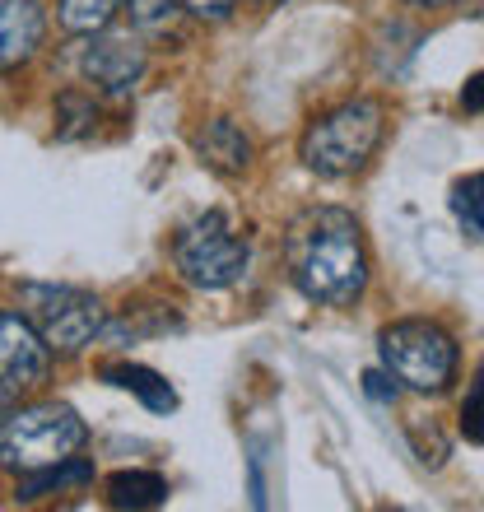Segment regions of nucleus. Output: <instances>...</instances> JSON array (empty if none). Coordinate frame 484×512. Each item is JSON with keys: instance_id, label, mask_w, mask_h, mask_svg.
<instances>
[{"instance_id": "423d86ee", "label": "nucleus", "mask_w": 484, "mask_h": 512, "mask_svg": "<svg viewBox=\"0 0 484 512\" xmlns=\"http://www.w3.org/2000/svg\"><path fill=\"white\" fill-rule=\"evenodd\" d=\"M19 312L47 340L52 354L89 350L108 326L103 303L89 289H75V284H19Z\"/></svg>"}, {"instance_id": "f3484780", "label": "nucleus", "mask_w": 484, "mask_h": 512, "mask_svg": "<svg viewBox=\"0 0 484 512\" xmlns=\"http://www.w3.org/2000/svg\"><path fill=\"white\" fill-rule=\"evenodd\" d=\"M126 14L140 33H168L182 19V0H126Z\"/></svg>"}, {"instance_id": "6ab92c4d", "label": "nucleus", "mask_w": 484, "mask_h": 512, "mask_svg": "<svg viewBox=\"0 0 484 512\" xmlns=\"http://www.w3.org/2000/svg\"><path fill=\"white\" fill-rule=\"evenodd\" d=\"M196 19H229L233 10H238V0H182Z\"/></svg>"}, {"instance_id": "9d476101", "label": "nucleus", "mask_w": 484, "mask_h": 512, "mask_svg": "<svg viewBox=\"0 0 484 512\" xmlns=\"http://www.w3.org/2000/svg\"><path fill=\"white\" fill-rule=\"evenodd\" d=\"M196 154L210 173L219 177H238L252 168V135L242 131L233 117H215L196 131Z\"/></svg>"}, {"instance_id": "f257e3e1", "label": "nucleus", "mask_w": 484, "mask_h": 512, "mask_svg": "<svg viewBox=\"0 0 484 512\" xmlns=\"http://www.w3.org/2000/svg\"><path fill=\"white\" fill-rule=\"evenodd\" d=\"M284 266L303 298L345 308L368 284V256L350 210L340 205H312L284 233Z\"/></svg>"}, {"instance_id": "ddd939ff", "label": "nucleus", "mask_w": 484, "mask_h": 512, "mask_svg": "<svg viewBox=\"0 0 484 512\" xmlns=\"http://www.w3.org/2000/svg\"><path fill=\"white\" fill-rule=\"evenodd\" d=\"M168 499V480L154 471H117L108 480L112 508H159Z\"/></svg>"}, {"instance_id": "6e6552de", "label": "nucleus", "mask_w": 484, "mask_h": 512, "mask_svg": "<svg viewBox=\"0 0 484 512\" xmlns=\"http://www.w3.org/2000/svg\"><path fill=\"white\" fill-rule=\"evenodd\" d=\"M80 70L98 94L126 98L145 75V47L135 38H121V33H89L80 52Z\"/></svg>"}, {"instance_id": "4be33fe9", "label": "nucleus", "mask_w": 484, "mask_h": 512, "mask_svg": "<svg viewBox=\"0 0 484 512\" xmlns=\"http://www.w3.org/2000/svg\"><path fill=\"white\" fill-rule=\"evenodd\" d=\"M410 5H424V10H443V5H457V0H410Z\"/></svg>"}, {"instance_id": "f8f14e48", "label": "nucleus", "mask_w": 484, "mask_h": 512, "mask_svg": "<svg viewBox=\"0 0 484 512\" xmlns=\"http://www.w3.org/2000/svg\"><path fill=\"white\" fill-rule=\"evenodd\" d=\"M103 382H112V387H121V391H131V396H140L149 410H173V405H177V391L168 387V382H163L154 368L108 364V368H103Z\"/></svg>"}, {"instance_id": "1a4fd4ad", "label": "nucleus", "mask_w": 484, "mask_h": 512, "mask_svg": "<svg viewBox=\"0 0 484 512\" xmlns=\"http://www.w3.org/2000/svg\"><path fill=\"white\" fill-rule=\"evenodd\" d=\"M47 33V14L38 0H0V70H19L33 61Z\"/></svg>"}, {"instance_id": "7ed1b4c3", "label": "nucleus", "mask_w": 484, "mask_h": 512, "mask_svg": "<svg viewBox=\"0 0 484 512\" xmlns=\"http://www.w3.org/2000/svg\"><path fill=\"white\" fill-rule=\"evenodd\" d=\"M382 126L387 122H382V108L373 98H354V103H340L336 112L317 117L303 131L298 154L317 177H350L382 145Z\"/></svg>"}, {"instance_id": "0eeeda50", "label": "nucleus", "mask_w": 484, "mask_h": 512, "mask_svg": "<svg viewBox=\"0 0 484 512\" xmlns=\"http://www.w3.org/2000/svg\"><path fill=\"white\" fill-rule=\"evenodd\" d=\"M52 373L47 340L28 326L24 312H0V401L38 391Z\"/></svg>"}, {"instance_id": "a211bd4d", "label": "nucleus", "mask_w": 484, "mask_h": 512, "mask_svg": "<svg viewBox=\"0 0 484 512\" xmlns=\"http://www.w3.org/2000/svg\"><path fill=\"white\" fill-rule=\"evenodd\" d=\"M461 433L471 438V443H484V364L475 373L471 391H466V401H461Z\"/></svg>"}, {"instance_id": "9b49d317", "label": "nucleus", "mask_w": 484, "mask_h": 512, "mask_svg": "<svg viewBox=\"0 0 484 512\" xmlns=\"http://www.w3.org/2000/svg\"><path fill=\"white\" fill-rule=\"evenodd\" d=\"M94 480V466L84 457H66L56 466H42V471L19 475V503H38L47 494H66V489H84Z\"/></svg>"}, {"instance_id": "412c9836", "label": "nucleus", "mask_w": 484, "mask_h": 512, "mask_svg": "<svg viewBox=\"0 0 484 512\" xmlns=\"http://www.w3.org/2000/svg\"><path fill=\"white\" fill-rule=\"evenodd\" d=\"M368 396H373V401H391V396H396V387H387V378H382V373H368Z\"/></svg>"}, {"instance_id": "2eb2a0df", "label": "nucleus", "mask_w": 484, "mask_h": 512, "mask_svg": "<svg viewBox=\"0 0 484 512\" xmlns=\"http://www.w3.org/2000/svg\"><path fill=\"white\" fill-rule=\"evenodd\" d=\"M452 215L461 219V229L484 243V173L461 177L452 187Z\"/></svg>"}, {"instance_id": "20e7f679", "label": "nucleus", "mask_w": 484, "mask_h": 512, "mask_svg": "<svg viewBox=\"0 0 484 512\" xmlns=\"http://www.w3.org/2000/svg\"><path fill=\"white\" fill-rule=\"evenodd\" d=\"M173 266L191 289H233L252 266V247H247V238H238L229 215L205 210L177 229Z\"/></svg>"}, {"instance_id": "4468645a", "label": "nucleus", "mask_w": 484, "mask_h": 512, "mask_svg": "<svg viewBox=\"0 0 484 512\" xmlns=\"http://www.w3.org/2000/svg\"><path fill=\"white\" fill-rule=\"evenodd\" d=\"M117 5H121V0H61V5H56V19H61V28H66V33L89 38V33H103V28L112 24Z\"/></svg>"}, {"instance_id": "dca6fc26", "label": "nucleus", "mask_w": 484, "mask_h": 512, "mask_svg": "<svg viewBox=\"0 0 484 512\" xmlns=\"http://www.w3.org/2000/svg\"><path fill=\"white\" fill-rule=\"evenodd\" d=\"M56 135L61 140H80V135H89L94 131V122H98V103L89 94H61L56 98Z\"/></svg>"}, {"instance_id": "aec40b11", "label": "nucleus", "mask_w": 484, "mask_h": 512, "mask_svg": "<svg viewBox=\"0 0 484 512\" xmlns=\"http://www.w3.org/2000/svg\"><path fill=\"white\" fill-rule=\"evenodd\" d=\"M461 108H466V112H484V75L466 80V89H461Z\"/></svg>"}, {"instance_id": "39448f33", "label": "nucleus", "mask_w": 484, "mask_h": 512, "mask_svg": "<svg viewBox=\"0 0 484 512\" xmlns=\"http://www.w3.org/2000/svg\"><path fill=\"white\" fill-rule=\"evenodd\" d=\"M377 350H382L387 378L405 382L410 391H424V396H438L457 378V340L438 322H424V317L391 322L377 340Z\"/></svg>"}, {"instance_id": "f03ea898", "label": "nucleus", "mask_w": 484, "mask_h": 512, "mask_svg": "<svg viewBox=\"0 0 484 512\" xmlns=\"http://www.w3.org/2000/svg\"><path fill=\"white\" fill-rule=\"evenodd\" d=\"M84 438H89V424L70 405L61 401L24 405V410L5 415V424H0V471L28 475L42 471V466H56V461L75 457Z\"/></svg>"}]
</instances>
